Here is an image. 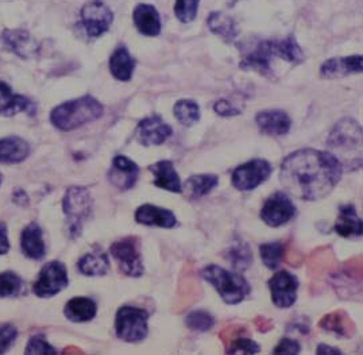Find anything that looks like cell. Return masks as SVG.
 Listing matches in <instances>:
<instances>
[{
  "instance_id": "1",
  "label": "cell",
  "mask_w": 363,
  "mask_h": 355,
  "mask_svg": "<svg viewBox=\"0 0 363 355\" xmlns=\"http://www.w3.org/2000/svg\"><path fill=\"white\" fill-rule=\"evenodd\" d=\"M342 176V164L334 154L309 147L285 157L279 168V181L285 191L304 201L328 196Z\"/></svg>"
},
{
  "instance_id": "2",
  "label": "cell",
  "mask_w": 363,
  "mask_h": 355,
  "mask_svg": "<svg viewBox=\"0 0 363 355\" xmlns=\"http://www.w3.org/2000/svg\"><path fill=\"white\" fill-rule=\"evenodd\" d=\"M274 58H281L289 64L298 65L304 61V53L294 35H288L284 40H269L257 43L249 53L245 55L239 67L245 71H254L269 76L272 73V62Z\"/></svg>"
},
{
  "instance_id": "3",
  "label": "cell",
  "mask_w": 363,
  "mask_h": 355,
  "mask_svg": "<svg viewBox=\"0 0 363 355\" xmlns=\"http://www.w3.org/2000/svg\"><path fill=\"white\" fill-rule=\"evenodd\" d=\"M330 153L339 159L343 171L362 168V126L351 118L339 120L327 138Z\"/></svg>"
},
{
  "instance_id": "4",
  "label": "cell",
  "mask_w": 363,
  "mask_h": 355,
  "mask_svg": "<svg viewBox=\"0 0 363 355\" xmlns=\"http://www.w3.org/2000/svg\"><path fill=\"white\" fill-rule=\"evenodd\" d=\"M103 113L104 107L98 99L83 96L57 106L50 114V122L61 131H72L96 120Z\"/></svg>"
},
{
  "instance_id": "5",
  "label": "cell",
  "mask_w": 363,
  "mask_h": 355,
  "mask_svg": "<svg viewBox=\"0 0 363 355\" xmlns=\"http://www.w3.org/2000/svg\"><path fill=\"white\" fill-rule=\"evenodd\" d=\"M201 274L228 305H237L252 293V286L239 271L224 269L219 265H210L203 269Z\"/></svg>"
},
{
  "instance_id": "6",
  "label": "cell",
  "mask_w": 363,
  "mask_h": 355,
  "mask_svg": "<svg viewBox=\"0 0 363 355\" xmlns=\"http://www.w3.org/2000/svg\"><path fill=\"white\" fill-rule=\"evenodd\" d=\"M149 317L150 315L143 308L131 305L121 307L115 317L116 337L127 343L143 341L149 334Z\"/></svg>"
},
{
  "instance_id": "7",
  "label": "cell",
  "mask_w": 363,
  "mask_h": 355,
  "mask_svg": "<svg viewBox=\"0 0 363 355\" xmlns=\"http://www.w3.org/2000/svg\"><path fill=\"white\" fill-rule=\"evenodd\" d=\"M94 200L91 192L85 186H70L62 201L64 213L69 219V231L72 237L82 234L85 220L92 213Z\"/></svg>"
},
{
  "instance_id": "8",
  "label": "cell",
  "mask_w": 363,
  "mask_h": 355,
  "mask_svg": "<svg viewBox=\"0 0 363 355\" xmlns=\"http://www.w3.org/2000/svg\"><path fill=\"white\" fill-rule=\"evenodd\" d=\"M111 256L118 262L119 269L128 277L138 278L145 273V266L140 252V240L137 237H126L113 242Z\"/></svg>"
},
{
  "instance_id": "9",
  "label": "cell",
  "mask_w": 363,
  "mask_h": 355,
  "mask_svg": "<svg viewBox=\"0 0 363 355\" xmlns=\"http://www.w3.org/2000/svg\"><path fill=\"white\" fill-rule=\"evenodd\" d=\"M273 171V167L264 158H254L239 165L233 171L231 184L242 192H249L265 183Z\"/></svg>"
},
{
  "instance_id": "10",
  "label": "cell",
  "mask_w": 363,
  "mask_h": 355,
  "mask_svg": "<svg viewBox=\"0 0 363 355\" xmlns=\"http://www.w3.org/2000/svg\"><path fill=\"white\" fill-rule=\"evenodd\" d=\"M69 285V277L67 266L60 261L48 262L43 266L40 276L34 284V293L38 298L56 296Z\"/></svg>"
},
{
  "instance_id": "11",
  "label": "cell",
  "mask_w": 363,
  "mask_h": 355,
  "mask_svg": "<svg viewBox=\"0 0 363 355\" xmlns=\"http://www.w3.org/2000/svg\"><path fill=\"white\" fill-rule=\"evenodd\" d=\"M80 16H82V25L89 38H98L104 33H107L111 28L112 21H113L111 10L108 9L107 4H104L100 0H92L84 4Z\"/></svg>"
},
{
  "instance_id": "12",
  "label": "cell",
  "mask_w": 363,
  "mask_h": 355,
  "mask_svg": "<svg viewBox=\"0 0 363 355\" xmlns=\"http://www.w3.org/2000/svg\"><path fill=\"white\" fill-rule=\"evenodd\" d=\"M259 215L269 227H279L294 218L296 205L286 193L279 191L265 200Z\"/></svg>"
},
{
  "instance_id": "13",
  "label": "cell",
  "mask_w": 363,
  "mask_h": 355,
  "mask_svg": "<svg viewBox=\"0 0 363 355\" xmlns=\"http://www.w3.org/2000/svg\"><path fill=\"white\" fill-rule=\"evenodd\" d=\"M298 278L288 270L276 271L269 280L272 301L279 308H291L297 300Z\"/></svg>"
},
{
  "instance_id": "14",
  "label": "cell",
  "mask_w": 363,
  "mask_h": 355,
  "mask_svg": "<svg viewBox=\"0 0 363 355\" xmlns=\"http://www.w3.org/2000/svg\"><path fill=\"white\" fill-rule=\"evenodd\" d=\"M108 181L119 191L125 192L134 188L140 177V167L126 156H116L112 159L108 171Z\"/></svg>"
},
{
  "instance_id": "15",
  "label": "cell",
  "mask_w": 363,
  "mask_h": 355,
  "mask_svg": "<svg viewBox=\"0 0 363 355\" xmlns=\"http://www.w3.org/2000/svg\"><path fill=\"white\" fill-rule=\"evenodd\" d=\"M172 134V128L158 115L142 119L137 128V140L143 146H160L167 142Z\"/></svg>"
},
{
  "instance_id": "16",
  "label": "cell",
  "mask_w": 363,
  "mask_h": 355,
  "mask_svg": "<svg viewBox=\"0 0 363 355\" xmlns=\"http://www.w3.org/2000/svg\"><path fill=\"white\" fill-rule=\"evenodd\" d=\"M135 222L147 227L173 228L177 226V218L168 208L154 204H142L134 213Z\"/></svg>"
},
{
  "instance_id": "17",
  "label": "cell",
  "mask_w": 363,
  "mask_h": 355,
  "mask_svg": "<svg viewBox=\"0 0 363 355\" xmlns=\"http://www.w3.org/2000/svg\"><path fill=\"white\" fill-rule=\"evenodd\" d=\"M258 128L267 135L279 137L289 133L292 128V119L285 111L281 110H266L255 116Z\"/></svg>"
},
{
  "instance_id": "18",
  "label": "cell",
  "mask_w": 363,
  "mask_h": 355,
  "mask_svg": "<svg viewBox=\"0 0 363 355\" xmlns=\"http://www.w3.org/2000/svg\"><path fill=\"white\" fill-rule=\"evenodd\" d=\"M363 67V57L361 55H354L349 57H334L323 62L320 76L324 79H340L352 73H361Z\"/></svg>"
},
{
  "instance_id": "19",
  "label": "cell",
  "mask_w": 363,
  "mask_h": 355,
  "mask_svg": "<svg viewBox=\"0 0 363 355\" xmlns=\"http://www.w3.org/2000/svg\"><path fill=\"white\" fill-rule=\"evenodd\" d=\"M334 231L339 237L347 240L362 238V219L358 216L352 204H345L339 207Z\"/></svg>"
},
{
  "instance_id": "20",
  "label": "cell",
  "mask_w": 363,
  "mask_h": 355,
  "mask_svg": "<svg viewBox=\"0 0 363 355\" xmlns=\"http://www.w3.org/2000/svg\"><path fill=\"white\" fill-rule=\"evenodd\" d=\"M1 41L19 57H33L38 52V45L26 30H6L1 34Z\"/></svg>"
},
{
  "instance_id": "21",
  "label": "cell",
  "mask_w": 363,
  "mask_h": 355,
  "mask_svg": "<svg viewBox=\"0 0 363 355\" xmlns=\"http://www.w3.org/2000/svg\"><path fill=\"white\" fill-rule=\"evenodd\" d=\"M35 111V106L31 100L22 95H16L10 86L0 80V115L13 116L19 113L31 115Z\"/></svg>"
},
{
  "instance_id": "22",
  "label": "cell",
  "mask_w": 363,
  "mask_h": 355,
  "mask_svg": "<svg viewBox=\"0 0 363 355\" xmlns=\"http://www.w3.org/2000/svg\"><path fill=\"white\" fill-rule=\"evenodd\" d=\"M149 171L153 173L155 186L172 193H182V180L172 161L161 159L150 165Z\"/></svg>"
},
{
  "instance_id": "23",
  "label": "cell",
  "mask_w": 363,
  "mask_h": 355,
  "mask_svg": "<svg viewBox=\"0 0 363 355\" xmlns=\"http://www.w3.org/2000/svg\"><path fill=\"white\" fill-rule=\"evenodd\" d=\"M134 25L140 34L155 37L161 33V18L157 9L150 4H138L133 13Z\"/></svg>"
},
{
  "instance_id": "24",
  "label": "cell",
  "mask_w": 363,
  "mask_h": 355,
  "mask_svg": "<svg viewBox=\"0 0 363 355\" xmlns=\"http://www.w3.org/2000/svg\"><path fill=\"white\" fill-rule=\"evenodd\" d=\"M21 246H22L23 254L30 259H35V261L43 259L46 254V246L43 242V230L38 225L31 223L23 230L22 238H21Z\"/></svg>"
},
{
  "instance_id": "25",
  "label": "cell",
  "mask_w": 363,
  "mask_h": 355,
  "mask_svg": "<svg viewBox=\"0 0 363 355\" xmlns=\"http://www.w3.org/2000/svg\"><path fill=\"white\" fill-rule=\"evenodd\" d=\"M64 313L73 323H85L96 316L98 305L92 298H73L67 303Z\"/></svg>"
},
{
  "instance_id": "26",
  "label": "cell",
  "mask_w": 363,
  "mask_h": 355,
  "mask_svg": "<svg viewBox=\"0 0 363 355\" xmlns=\"http://www.w3.org/2000/svg\"><path fill=\"white\" fill-rule=\"evenodd\" d=\"M135 64V60L130 55L127 47L119 46L113 50L110 57V71L116 80L128 81L134 74Z\"/></svg>"
},
{
  "instance_id": "27",
  "label": "cell",
  "mask_w": 363,
  "mask_h": 355,
  "mask_svg": "<svg viewBox=\"0 0 363 355\" xmlns=\"http://www.w3.org/2000/svg\"><path fill=\"white\" fill-rule=\"evenodd\" d=\"M319 326L328 332H334L339 338H351L355 332V325L345 311L325 315L319 322Z\"/></svg>"
},
{
  "instance_id": "28",
  "label": "cell",
  "mask_w": 363,
  "mask_h": 355,
  "mask_svg": "<svg viewBox=\"0 0 363 355\" xmlns=\"http://www.w3.org/2000/svg\"><path fill=\"white\" fill-rule=\"evenodd\" d=\"M30 153L28 143L19 137H9L0 140V162L16 164L28 158Z\"/></svg>"
},
{
  "instance_id": "29",
  "label": "cell",
  "mask_w": 363,
  "mask_h": 355,
  "mask_svg": "<svg viewBox=\"0 0 363 355\" xmlns=\"http://www.w3.org/2000/svg\"><path fill=\"white\" fill-rule=\"evenodd\" d=\"M219 184L216 174H194L186 179L184 188L191 199H200L212 192Z\"/></svg>"
},
{
  "instance_id": "30",
  "label": "cell",
  "mask_w": 363,
  "mask_h": 355,
  "mask_svg": "<svg viewBox=\"0 0 363 355\" xmlns=\"http://www.w3.org/2000/svg\"><path fill=\"white\" fill-rule=\"evenodd\" d=\"M77 268L80 270L82 274L88 276V277H100V276H106L110 271V259L108 256L103 252H95V253H89L86 256L83 257L79 264Z\"/></svg>"
},
{
  "instance_id": "31",
  "label": "cell",
  "mask_w": 363,
  "mask_h": 355,
  "mask_svg": "<svg viewBox=\"0 0 363 355\" xmlns=\"http://www.w3.org/2000/svg\"><path fill=\"white\" fill-rule=\"evenodd\" d=\"M208 28L216 35H220L224 41L233 43L238 35L237 23L235 21L224 13L213 11L208 18Z\"/></svg>"
},
{
  "instance_id": "32",
  "label": "cell",
  "mask_w": 363,
  "mask_h": 355,
  "mask_svg": "<svg viewBox=\"0 0 363 355\" xmlns=\"http://www.w3.org/2000/svg\"><path fill=\"white\" fill-rule=\"evenodd\" d=\"M228 262L235 271H243L252 264V253L250 247L245 242H237L227 250Z\"/></svg>"
},
{
  "instance_id": "33",
  "label": "cell",
  "mask_w": 363,
  "mask_h": 355,
  "mask_svg": "<svg viewBox=\"0 0 363 355\" xmlns=\"http://www.w3.org/2000/svg\"><path fill=\"white\" fill-rule=\"evenodd\" d=\"M174 116L182 126H194L200 120V107L195 100L182 99L174 104Z\"/></svg>"
},
{
  "instance_id": "34",
  "label": "cell",
  "mask_w": 363,
  "mask_h": 355,
  "mask_svg": "<svg viewBox=\"0 0 363 355\" xmlns=\"http://www.w3.org/2000/svg\"><path fill=\"white\" fill-rule=\"evenodd\" d=\"M259 254L267 269H279L285 254V246L281 242L264 243L259 246Z\"/></svg>"
},
{
  "instance_id": "35",
  "label": "cell",
  "mask_w": 363,
  "mask_h": 355,
  "mask_svg": "<svg viewBox=\"0 0 363 355\" xmlns=\"http://www.w3.org/2000/svg\"><path fill=\"white\" fill-rule=\"evenodd\" d=\"M23 291L22 278L13 271L0 273V298L16 296Z\"/></svg>"
},
{
  "instance_id": "36",
  "label": "cell",
  "mask_w": 363,
  "mask_h": 355,
  "mask_svg": "<svg viewBox=\"0 0 363 355\" xmlns=\"http://www.w3.org/2000/svg\"><path fill=\"white\" fill-rule=\"evenodd\" d=\"M185 323L194 331L207 332V331H210L212 327L215 326V319L210 312L203 311V310H197V311H192V312L186 315Z\"/></svg>"
},
{
  "instance_id": "37",
  "label": "cell",
  "mask_w": 363,
  "mask_h": 355,
  "mask_svg": "<svg viewBox=\"0 0 363 355\" xmlns=\"http://www.w3.org/2000/svg\"><path fill=\"white\" fill-rule=\"evenodd\" d=\"M227 354H258L261 351V347L257 342L252 341V338H247L243 334H239L238 338L227 344Z\"/></svg>"
},
{
  "instance_id": "38",
  "label": "cell",
  "mask_w": 363,
  "mask_h": 355,
  "mask_svg": "<svg viewBox=\"0 0 363 355\" xmlns=\"http://www.w3.org/2000/svg\"><path fill=\"white\" fill-rule=\"evenodd\" d=\"M200 0H177L174 14L182 23H191L197 15Z\"/></svg>"
},
{
  "instance_id": "39",
  "label": "cell",
  "mask_w": 363,
  "mask_h": 355,
  "mask_svg": "<svg viewBox=\"0 0 363 355\" xmlns=\"http://www.w3.org/2000/svg\"><path fill=\"white\" fill-rule=\"evenodd\" d=\"M28 355L34 354H43V355H56L57 351L46 342V339L41 337V335H37V337H33L30 341H28V347H26V351Z\"/></svg>"
},
{
  "instance_id": "40",
  "label": "cell",
  "mask_w": 363,
  "mask_h": 355,
  "mask_svg": "<svg viewBox=\"0 0 363 355\" xmlns=\"http://www.w3.org/2000/svg\"><path fill=\"white\" fill-rule=\"evenodd\" d=\"M276 355H297L301 353V344L292 338H284L272 351Z\"/></svg>"
},
{
  "instance_id": "41",
  "label": "cell",
  "mask_w": 363,
  "mask_h": 355,
  "mask_svg": "<svg viewBox=\"0 0 363 355\" xmlns=\"http://www.w3.org/2000/svg\"><path fill=\"white\" fill-rule=\"evenodd\" d=\"M18 337V331L14 326H1L0 327V354L6 353L14 343Z\"/></svg>"
},
{
  "instance_id": "42",
  "label": "cell",
  "mask_w": 363,
  "mask_h": 355,
  "mask_svg": "<svg viewBox=\"0 0 363 355\" xmlns=\"http://www.w3.org/2000/svg\"><path fill=\"white\" fill-rule=\"evenodd\" d=\"M213 110H215L216 114L224 116V118L237 116V115L240 114V110H238L237 107H234L233 103L227 99L218 100L213 104Z\"/></svg>"
},
{
  "instance_id": "43",
  "label": "cell",
  "mask_w": 363,
  "mask_h": 355,
  "mask_svg": "<svg viewBox=\"0 0 363 355\" xmlns=\"http://www.w3.org/2000/svg\"><path fill=\"white\" fill-rule=\"evenodd\" d=\"M10 249V243H9V238H7V228L4 225L0 223V256L6 254Z\"/></svg>"
},
{
  "instance_id": "44",
  "label": "cell",
  "mask_w": 363,
  "mask_h": 355,
  "mask_svg": "<svg viewBox=\"0 0 363 355\" xmlns=\"http://www.w3.org/2000/svg\"><path fill=\"white\" fill-rule=\"evenodd\" d=\"M316 354L318 355H340L343 354L337 347L334 346H328V344H324L320 343L316 349Z\"/></svg>"
}]
</instances>
